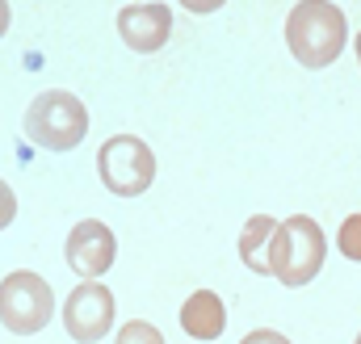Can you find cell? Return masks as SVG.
Segmentation results:
<instances>
[{
	"mask_svg": "<svg viewBox=\"0 0 361 344\" xmlns=\"http://www.w3.org/2000/svg\"><path fill=\"white\" fill-rule=\"evenodd\" d=\"M286 47L302 68H332L349 47V21L332 0H298L286 17Z\"/></svg>",
	"mask_w": 361,
	"mask_h": 344,
	"instance_id": "cell-1",
	"label": "cell"
},
{
	"mask_svg": "<svg viewBox=\"0 0 361 344\" xmlns=\"http://www.w3.org/2000/svg\"><path fill=\"white\" fill-rule=\"evenodd\" d=\"M324 257H328V240L311 214H290L277 223L269 240V273L286 290H302L307 281H315Z\"/></svg>",
	"mask_w": 361,
	"mask_h": 344,
	"instance_id": "cell-2",
	"label": "cell"
},
{
	"mask_svg": "<svg viewBox=\"0 0 361 344\" xmlns=\"http://www.w3.org/2000/svg\"><path fill=\"white\" fill-rule=\"evenodd\" d=\"M21 130L42 152H72L89 135V105L68 88H47L30 101Z\"/></svg>",
	"mask_w": 361,
	"mask_h": 344,
	"instance_id": "cell-3",
	"label": "cell"
},
{
	"mask_svg": "<svg viewBox=\"0 0 361 344\" xmlns=\"http://www.w3.org/2000/svg\"><path fill=\"white\" fill-rule=\"evenodd\" d=\"M97 176L114 197H139L156 180V152L139 135H114L97 152Z\"/></svg>",
	"mask_w": 361,
	"mask_h": 344,
	"instance_id": "cell-4",
	"label": "cell"
},
{
	"mask_svg": "<svg viewBox=\"0 0 361 344\" xmlns=\"http://www.w3.org/2000/svg\"><path fill=\"white\" fill-rule=\"evenodd\" d=\"M55 319V290L30 269H13L0 281V324L13 336H34Z\"/></svg>",
	"mask_w": 361,
	"mask_h": 344,
	"instance_id": "cell-5",
	"label": "cell"
},
{
	"mask_svg": "<svg viewBox=\"0 0 361 344\" xmlns=\"http://www.w3.org/2000/svg\"><path fill=\"white\" fill-rule=\"evenodd\" d=\"M63 328L76 344H97L114 328V294L97 281L80 277V285L63 298Z\"/></svg>",
	"mask_w": 361,
	"mask_h": 344,
	"instance_id": "cell-6",
	"label": "cell"
},
{
	"mask_svg": "<svg viewBox=\"0 0 361 344\" xmlns=\"http://www.w3.org/2000/svg\"><path fill=\"white\" fill-rule=\"evenodd\" d=\"M63 257L72 264V273H80V277H101V273L114 264V257H118V240H114V231H109L101 219H85V223H76V227L68 231Z\"/></svg>",
	"mask_w": 361,
	"mask_h": 344,
	"instance_id": "cell-7",
	"label": "cell"
},
{
	"mask_svg": "<svg viewBox=\"0 0 361 344\" xmlns=\"http://www.w3.org/2000/svg\"><path fill=\"white\" fill-rule=\"evenodd\" d=\"M173 34V8L169 4H126L118 13V38L135 55H156Z\"/></svg>",
	"mask_w": 361,
	"mask_h": 344,
	"instance_id": "cell-8",
	"label": "cell"
},
{
	"mask_svg": "<svg viewBox=\"0 0 361 344\" xmlns=\"http://www.w3.org/2000/svg\"><path fill=\"white\" fill-rule=\"evenodd\" d=\"M180 328L189 340H219L227 328V307L214 290H193L180 307Z\"/></svg>",
	"mask_w": 361,
	"mask_h": 344,
	"instance_id": "cell-9",
	"label": "cell"
},
{
	"mask_svg": "<svg viewBox=\"0 0 361 344\" xmlns=\"http://www.w3.org/2000/svg\"><path fill=\"white\" fill-rule=\"evenodd\" d=\"M273 231H277V219L269 214H252L248 223H244V235H240V260H244V269H252L257 277H273L269 273V240Z\"/></svg>",
	"mask_w": 361,
	"mask_h": 344,
	"instance_id": "cell-10",
	"label": "cell"
},
{
	"mask_svg": "<svg viewBox=\"0 0 361 344\" xmlns=\"http://www.w3.org/2000/svg\"><path fill=\"white\" fill-rule=\"evenodd\" d=\"M336 248H341V257L357 260L361 264V214H349L345 223H341V231H336Z\"/></svg>",
	"mask_w": 361,
	"mask_h": 344,
	"instance_id": "cell-11",
	"label": "cell"
},
{
	"mask_svg": "<svg viewBox=\"0 0 361 344\" xmlns=\"http://www.w3.org/2000/svg\"><path fill=\"white\" fill-rule=\"evenodd\" d=\"M114 344H164V336H160L156 324H147V319H130V324H122V332H118V340Z\"/></svg>",
	"mask_w": 361,
	"mask_h": 344,
	"instance_id": "cell-12",
	"label": "cell"
},
{
	"mask_svg": "<svg viewBox=\"0 0 361 344\" xmlns=\"http://www.w3.org/2000/svg\"><path fill=\"white\" fill-rule=\"evenodd\" d=\"M13 219H17V197H13V189L0 180V231H4Z\"/></svg>",
	"mask_w": 361,
	"mask_h": 344,
	"instance_id": "cell-13",
	"label": "cell"
},
{
	"mask_svg": "<svg viewBox=\"0 0 361 344\" xmlns=\"http://www.w3.org/2000/svg\"><path fill=\"white\" fill-rule=\"evenodd\" d=\"M240 344H290V336H281L277 328H257V332H248Z\"/></svg>",
	"mask_w": 361,
	"mask_h": 344,
	"instance_id": "cell-14",
	"label": "cell"
},
{
	"mask_svg": "<svg viewBox=\"0 0 361 344\" xmlns=\"http://www.w3.org/2000/svg\"><path fill=\"white\" fill-rule=\"evenodd\" d=\"M180 8H189V13H214V8H223L227 0H177Z\"/></svg>",
	"mask_w": 361,
	"mask_h": 344,
	"instance_id": "cell-15",
	"label": "cell"
},
{
	"mask_svg": "<svg viewBox=\"0 0 361 344\" xmlns=\"http://www.w3.org/2000/svg\"><path fill=\"white\" fill-rule=\"evenodd\" d=\"M8 21H13V13H8V0H0V38H4V30H8Z\"/></svg>",
	"mask_w": 361,
	"mask_h": 344,
	"instance_id": "cell-16",
	"label": "cell"
},
{
	"mask_svg": "<svg viewBox=\"0 0 361 344\" xmlns=\"http://www.w3.org/2000/svg\"><path fill=\"white\" fill-rule=\"evenodd\" d=\"M353 51H357V63H361V34H357V42H353Z\"/></svg>",
	"mask_w": 361,
	"mask_h": 344,
	"instance_id": "cell-17",
	"label": "cell"
},
{
	"mask_svg": "<svg viewBox=\"0 0 361 344\" xmlns=\"http://www.w3.org/2000/svg\"><path fill=\"white\" fill-rule=\"evenodd\" d=\"M353 344H361V332H357V340H353Z\"/></svg>",
	"mask_w": 361,
	"mask_h": 344,
	"instance_id": "cell-18",
	"label": "cell"
}]
</instances>
